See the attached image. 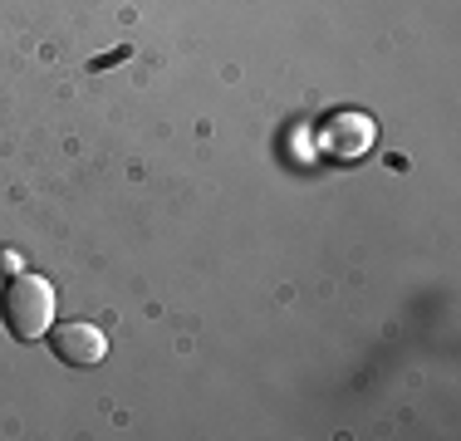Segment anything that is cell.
I'll list each match as a JSON object with an SVG mask.
<instances>
[{"label": "cell", "mask_w": 461, "mask_h": 441, "mask_svg": "<svg viewBox=\"0 0 461 441\" xmlns=\"http://www.w3.org/2000/svg\"><path fill=\"white\" fill-rule=\"evenodd\" d=\"M314 142H320L329 162H354L373 148V123L364 113H329L320 132H314Z\"/></svg>", "instance_id": "2"}, {"label": "cell", "mask_w": 461, "mask_h": 441, "mask_svg": "<svg viewBox=\"0 0 461 441\" xmlns=\"http://www.w3.org/2000/svg\"><path fill=\"white\" fill-rule=\"evenodd\" d=\"M0 319H5V328L20 338V344L45 338L50 324H54V284L35 270L10 274L5 290H0Z\"/></svg>", "instance_id": "1"}, {"label": "cell", "mask_w": 461, "mask_h": 441, "mask_svg": "<svg viewBox=\"0 0 461 441\" xmlns=\"http://www.w3.org/2000/svg\"><path fill=\"white\" fill-rule=\"evenodd\" d=\"M0 270H5V280H10V274H20V270H25V260H20L15 250H0Z\"/></svg>", "instance_id": "4"}, {"label": "cell", "mask_w": 461, "mask_h": 441, "mask_svg": "<svg viewBox=\"0 0 461 441\" xmlns=\"http://www.w3.org/2000/svg\"><path fill=\"white\" fill-rule=\"evenodd\" d=\"M50 348L59 353V363H69V368H94V363L108 358V338L98 324H84V319H74V324H59L50 338Z\"/></svg>", "instance_id": "3"}]
</instances>
